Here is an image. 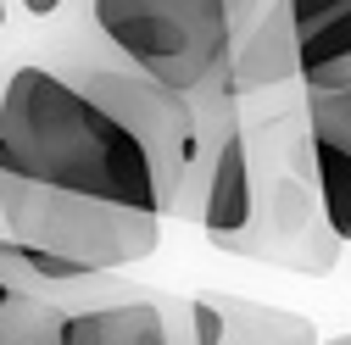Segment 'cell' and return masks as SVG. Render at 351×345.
Returning <instances> with one entry per match:
<instances>
[{
    "instance_id": "obj_5",
    "label": "cell",
    "mask_w": 351,
    "mask_h": 345,
    "mask_svg": "<svg viewBox=\"0 0 351 345\" xmlns=\"http://www.w3.org/2000/svg\"><path fill=\"white\" fill-rule=\"evenodd\" d=\"M301 123H306L324 223L340 245H351V84L346 90H306Z\"/></svg>"
},
{
    "instance_id": "obj_11",
    "label": "cell",
    "mask_w": 351,
    "mask_h": 345,
    "mask_svg": "<svg viewBox=\"0 0 351 345\" xmlns=\"http://www.w3.org/2000/svg\"><path fill=\"white\" fill-rule=\"evenodd\" d=\"M56 323H62V307L45 295V301H39V307L6 334V345H56Z\"/></svg>"
},
{
    "instance_id": "obj_13",
    "label": "cell",
    "mask_w": 351,
    "mask_h": 345,
    "mask_svg": "<svg viewBox=\"0 0 351 345\" xmlns=\"http://www.w3.org/2000/svg\"><path fill=\"white\" fill-rule=\"evenodd\" d=\"M223 6H229V39H234V34H240L262 6H268V0H223Z\"/></svg>"
},
{
    "instance_id": "obj_2",
    "label": "cell",
    "mask_w": 351,
    "mask_h": 345,
    "mask_svg": "<svg viewBox=\"0 0 351 345\" xmlns=\"http://www.w3.org/2000/svg\"><path fill=\"white\" fill-rule=\"evenodd\" d=\"M0 223H6V240L51 251L101 279L145 262L162 245L156 212L112 206V201L67 195V190H39V184H17V179H0Z\"/></svg>"
},
{
    "instance_id": "obj_3",
    "label": "cell",
    "mask_w": 351,
    "mask_h": 345,
    "mask_svg": "<svg viewBox=\"0 0 351 345\" xmlns=\"http://www.w3.org/2000/svg\"><path fill=\"white\" fill-rule=\"evenodd\" d=\"M84 101H95L117 128H128L156 172V195H162V218L184 223V201H190V179H195V156H201V123L190 95L167 90V84L145 78L128 62H90V67H56Z\"/></svg>"
},
{
    "instance_id": "obj_17",
    "label": "cell",
    "mask_w": 351,
    "mask_h": 345,
    "mask_svg": "<svg viewBox=\"0 0 351 345\" xmlns=\"http://www.w3.org/2000/svg\"><path fill=\"white\" fill-rule=\"evenodd\" d=\"M346 340H351V334H346Z\"/></svg>"
},
{
    "instance_id": "obj_16",
    "label": "cell",
    "mask_w": 351,
    "mask_h": 345,
    "mask_svg": "<svg viewBox=\"0 0 351 345\" xmlns=\"http://www.w3.org/2000/svg\"><path fill=\"white\" fill-rule=\"evenodd\" d=\"M0 28H6V0H0Z\"/></svg>"
},
{
    "instance_id": "obj_8",
    "label": "cell",
    "mask_w": 351,
    "mask_h": 345,
    "mask_svg": "<svg viewBox=\"0 0 351 345\" xmlns=\"http://www.w3.org/2000/svg\"><path fill=\"white\" fill-rule=\"evenodd\" d=\"M295 34V78L306 90L351 84V0H285Z\"/></svg>"
},
{
    "instance_id": "obj_12",
    "label": "cell",
    "mask_w": 351,
    "mask_h": 345,
    "mask_svg": "<svg viewBox=\"0 0 351 345\" xmlns=\"http://www.w3.org/2000/svg\"><path fill=\"white\" fill-rule=\"evenodd\" d=\"M184 323H190V345H223V318H217L212 295H184Z\"/></svg>"
},
{
    "instance_id": "obj_14",
    "label": "cell",
    "mask_w": 351,
    "mask_h": 345,
    "mask_svg": "<svg viewBox=\"0 0 351 345\" xmlns=\"http://www.w3.org/2000/svg\"><path fill=\"white\" fill-rule=\"evenodd\" d=\"M23 12H34V17H51V12H62V0H23Z\"/></svg>"
},
{
    "instance_id": "obj_7",
    "label": "cell",
    "mask_w": 351,
    "mask_h": 345,
    "mask_svg": "<svg viewBox=\"0 0 351 345\" xmlns=\"http://www.w3.org/2000/svg\"><path fill=\"white\" fill-rule=\"evenodd\" d=\"M295 78V34H290V12L285 0H268L234 39H229V56H223V84L229 101H245L256 90H279V84Z\"/></svg>"
},
{
    "instance_id": "obj_15",
    "label": "cell",
    "mask_w": 351,
    "mask_h": 345,
    "mask_svg": "<svg viewBox=\"0 0 351 345\" xmlns=\"http://www.w3.org/2000/svg\"><path fill=\"white\" fill-rule=\"evenodd\" d=\"M318 345H351V340H346V334H340V340H318Z\"/></svg>"
},
{
    "instance_id": "obj_1",
    "label": "cell",
    "mask_w": 351,
    "mask_h": 345,
    "mask_svg": "<svg viewBox=\"0 0 351 345\" xmlns=\"http://www.w3.org/2000/svg\"><path fill=\"white\" fill-rule=\"evenodd\" d=\"M0 179L67 190L162 218L156 172L95 101H84L56 67H17L0 84Z\"/></svg>"
},
{
    "instance_id": "obj_6",
    "label": "cell",
    "mask_w": 351,
    "mask_h": 345,
    "mask_svg": "<svg viewBox=\"0 0 351 345\" xmlns=\"http://www.w3.org/2000/svg\"><path fill=\"white\" fill-rule=\"evenodd\" d=\"M101 295L90 301H56L62 323H56V345H173L167 340V318L156 290L140 284H95Z\"/></svg>"
},
{
    "instance_id": "obj_10",
    "label": "cell",
    "mask_w": 351,
    "mask_h": 345,
    "mask_svg": "<svg viewBox=\"0 0 351 345\" xmlns=\"http://www.w3.org/2000/svg\"><path fill=\"white\" fill-rule=\"evenodd\" d=\"M45 301V290H34L23 273H17V262L6 256V240H0V345H6V334Z\"/></svg>"
},
{
    "instance_id": "obj_9",
    "label": "cell",
    "mask_w": 351,
    "mask_h": 345,
    "mask_svg": "<svg viewBox=\"0 0 351 345\" xmlns=\"http://www.w3.org/2000/svg\"><path fill=\"white\" fill-rule=\"evenodd\" d=\"M217 318H223V345H318L313 318L290 307H268V301L245 295H212Z\"/></svg>"
},
{
    "instance_id": "obj_4",
    "label": "cell",
    "mask_w": 351,
    "mask_h": 345,
    "mask_svg": "<svg viewBox=\"0 0 351 345\" xmlns=\"http://www.w3.org/2000/svg\"><path fill=\"white\" fill-rule=\"evenodd\" d=\"M101 39L167 90H201L223 73L229 6L223 0H90Z\"/></svg>"
}]
</instances>
